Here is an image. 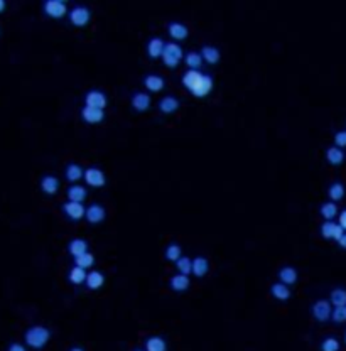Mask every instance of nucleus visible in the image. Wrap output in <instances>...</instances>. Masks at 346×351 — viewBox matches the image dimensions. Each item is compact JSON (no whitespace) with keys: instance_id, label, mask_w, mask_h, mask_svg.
I'll use <instances>...</instances> for the list:
<instances>
[{"instance_id":"1","label":"nucleus","mask_w":346,"mask_h":351,"mask_svg":"<svg viewBox=\"0 0 346 351\" xmlns=\"http://www.w3.org/2000/svg\"><path fill=\"white\" fill-rule=\"evenodd\" d=\"M182 86L186 90H189L192 97L196 98H204L213 92V76L206 75V73L199 71V69H187V71L181 78Z\"/></svg>"},{"instance_id":"2","label":"nucleus","mask_w":346,"mask_h":351,"mask_svg":"<svg viewBox=\"0 0 346 351\" xmlns=\"http://www.w3.org/2000/svg\"><path fill=\"white\" fill-rule=\"evenodd\" d=\"M25 345L34 350H39L47 345L51 340V331L46 326H30L24 335Z\"/></svg>"},{"instance_id":"3","label":"nucleus","mask_w":346,"mask_h":351,"mask_svg":"<svg viewBox=\"0 0 346 351\" xmlns=\"http://www.w3.org/2000/svg\"><path fill=\"white\" fill-rule=\"evenodd\" d=\"M184 58V51L182 47L177 44V42H166L164 51H162V63L166 64L168 68H176L179 61Z\"/></svg>"},{"instance_id":"4","label":"nucleus","mask_w":346,"mask_h":351,"mask_svg":"<svg viewBox=\"0 0 346 351\" xmlns=\"http://www.w3.org/2000/svg\"><path fill=\"white\" fill-rule=\"evenodd\" d=\"M83 179L86 181V184L91 186V188H103L107 184V177H105V172L100 167H88L83 172Z\"/></svg>"},{"instance_id":"5","label":"nucleus","mask_w":346,"mask_h":351,"mask_svg":"<svg viewBox=\"0 0 346 351\" xmlns=\"http://www.w3.org/2000/svg\"><path fill=\"white\" fill-rule=\"evenodd\" d=\"M69 15V20H71V24L78 25V27H81V25H86L90 22L91 19V10L86 5H76L73 7L71 10L68 12Z\"/></svg>"},{"instance_id":"6","label":"nucleus","mask_w":346,"mask_h":351,"mask_svg":"<svg viewBox=\"0 0 346 351\" xmlns=\"http://www.w3.org/2000/svg\"><path fill=\"white\" fill-rule=\"evenodd\" d=\"M331 311H333L331 302L324 301V299H319L311 307V313H313L314 319L319 321V323H326L328 319H331Z\"/></svg>"},{"instance_id":"7","label":"nucleus","mask_w":346,"mask_h":351,"mask_svg":"<svg viewBox=\"0 0 346 351\" xmlns=\"http://www.w3.org/2000/svg\"><path fill=\"white\" fill-rule=\"evenodd\" d=\"M44 12L52 19H61L68 14V5L63 0H46L44 2Z\"/></svg>"},{"instance_id":"8","label":"nucleus","mask_w":346,"mask_h":351,"mask_svg":"<svg viewBox=\"0 0 346 351\" xmlns=\"http://www.w3.org/2000/svg\"><path fill=\"white\" fill-rule=\"evenodd\" d=\"M108 98L102 90H90L85 95V105L86 107H93V108H103L107 107Z\"/></svg>"},{"instance_id":"9","label":"nucleus","mask_w":346,"mask_h":351,"mask_svg":"<svg viewBox=\"0 0 346 351\" xmlns=\"http://www.w3.org/2000/svg\"><path fill=\"white\" fill-rule=\"evenodd\" d=\"M319 230H321L323 238H326V240H336V241H338L345 233V230L335 222H324Z\"/></svg>"},{"instance_id":"10","label":"nucleus","mask_w":346,"mask_h":351,"mask_svg":"<svg viewBox=\"0 0 346 351\" xmlns=\"http://www.w3.org/2000/svg\"><path fill=\"white\" fill-rule=\"evenodd\" d=\"M105 216H107V213H105V208L102 205H90L88 208H86V211H85V218H86V222L91 223V225H96V223H102L103 220H105Z\"/></svg>"},{"instance_id":"11","label":"nucleus","mask_w":346,"mask_h":351,"mask_svg":"<svg viewBox=\"0 0 346 351\" xmlns=\"http://www.w3.org/2000/svg\"><path fill=\"white\" fill-rule=\"evenodd\" d=\"M63 211H64V213H66L71 220H74V222H80L81 218H85L86 208L83 206V203L68 201V203H64V205H63Z\"/></svg>"},{"instance_id":"12","label":"nucleus","mask_w":346,"mask_h":351,"mask_svg":"<svg viewBox=\"0 0 346 351\" xmlns=\"http://www.w3.org/2000/svg\"><path fill=\"white\" fill-rule=\"evenodd\" d=\"M81 117L85 122L88 123H100L105 118V110L102 108H93V107H83L81 110Z\"/></svg>"},{"instance_id":"13","label":"nucleus","mask_w":346,"mask_h":351,"mask_svg":"<svg viewBox=\"0 0 346 351\" xmlns=\"http://www.w3.org/2000/svg\"><path fill=\"white\" fill-rule=\"evenodd\" d=\"M168 32H169V36L173 37V39H176V41H182V39L187 37V34H189V29H187L186 24L174 20V22H169Z\"/></svg>"},{"instance_id":"14","label":"nucleus","mask_w":346,"mask_h":351,"mask_svg":"<svg viewBox=\"0 0 346 351\" xmlns=\"http://www.w3.org/2000/svg\"><path fill=\"white\" fill-rule=\"evenodd\" d=\"M199 54H201V58H203V61H206L209 64L218 63L220 61V58H221L220 49H218L216 46H211V44H204L203 47H201Z\"/></svg>"},{"instance_id":"15","label":"nucleus","mask_w":346,"mask_h":351,"mask_svg":"<svg viewBox=\"0 0 346 351\" xmlns=\"http://www.w3.org/2000/svg\"><path fill=\"white\" fill-rule=\"evenodd\" d=\"M151 103H152L151 95H147V93H144V92H135V93L132 95V107H134L137 112H146V110H149Z\"/></svg>"},{"instance_id":"16","label":"nucleus","mask_w":346,"mask_h":351,"mask_svg":"<svg viewBox=\"0 0 346 351\" xmlns=\"http://www.w3.org/2000/svg\"><path fill=\"white\" fill-rule=\"evenodd\" d=\"M164 46H166V42H164V39H161V37H151L149 39V42H147V53L151 58H161L162 56V51H164Z\"/></svg>"},{"instance_id":"17","label":"nucleus","mask_w":346,"mask_h":351,"mask_svg":"<svg viewBox=\"0 0 346 351\" xmlns=\"http://www.w3.org/2000/svg\"><path fill=\"white\" fill-rule=\"evenodd\" d=\"M179 108V100L173 95H166V97L161 98L159 102V110L162 114H174Z\"/></svg>"},{"instance_id":"18","label":"nucleus","mask_w":346,"mask_h":351,"mask_svg":"<svg viewBox=\"0 0 346 351\" xmlns=\"http://www.w3.org/2000/svg\"><path fill=\"white\" fill-rule=\"evenodd\" d=\"M209 270V262L206 257H196L192 258V267H191V274H194L196 277H204Z\"/></svg>"},{"instance_id":"19","label":"nucleus","mask_w":346,"mask_h":351,"mask_svg":"<svg viewBox=\"0 0 346 351\" xmlns=\"http://www.w3.org/2000/svg\"><path fill=\"white\" fill-rule=\"evenodd\" d=\"M68 199L69 201H73V203H83L86 199V188L85 186H81V184H71L68 188Z\"/></svg>"},{"instance_id":"20","label":"nucleus","mask_w":346,"mask_h":351,"mask_svg":"<svg viewBox=\"0 0 346 351\" xmlns=\"http://www.w3.org/2000/svg\"><path fill=\"white\" fill-rule=\"evenodd\" d=\"M189 275H184V274H176L171 277L169 280V285L173 290H176V292H182V290L189 289Z\"/></svg>"},{"instance_id":"21","label":"nucleus","mask_w":346,"mask_h":351,"mask_svg":"<svg viewBox=\"0 0 346 351\" xmlns=\"http://www.w3.org/2000/svg\"><path fill=\"white\" fill-rule=\"evenodd\" d=\"M144 85H146V88L149 92H161V90L164 88L166 81H164V78L159 75H147V76H144Z\"/></svg>"},{"instance_id":"22","label":"nucleus","mask_w":346,"mask_h":351,"mask_svg":"<svg viewBox=\"0 0 346 351\" xmlns=\"http://www.w3.org/2000/svg\"><path fill=\"white\" fill-rule=\"evenodd\" d=\"M326 159L333 166H341L345 162V152L336 145H331L326 149Z\"/></svg>"},{"instance_id":"23","label":"nucleus","mask_w":346,"mask_h":351,"mask_svg":"<svg viewBox=\"0 0 346 351\" xmlns=\"http://www.w3.org/2000/svg\"><path fill=\"white\" fill-rule=\"evenodd\" d=\"M86 287L90 290H98L102 285L105 284V275L98 270H91L88 275H86Z\"/></svg>"},{"instance_id":"24","label":"nucleus","mask_w":346,"mask_h":351,"mask_svg":"<svg viewBox=\"0 0 346 351\" xmlns=\"http://www.w3.org/2000/svg\"><path fill=\"white\" fill-rule=\"evenodd\" d=\"M279 279H280V282L286 284V285L296 284L297 282V270H296L294 267H291V265L282 267L279 270Z\"/></svg>"},{"instance_id":"25","label":"nucleus","mask_w":346,"mask_h":351,"mask_svg":"<svg viewBox=\"0 0 346 351\" xmlns=\"http://www.w3.org/2000/svg\"><path fill=\"white\" fill-rule=\"evenodd\" d=\"M68 252L73 255V257H78V255L88 252V241L83 240V238H73L68 245Z\"/></svg>"},{"instance_id":"26","label":"nucleus","mask_w":346,"mask_h":351,"mask_svg":"<svg viewBox=\"0 0 346 351\" xmlns=\"http://www.w3.org/2000/svg\"><path fill=\"white\" fill-rule=\"evenodd\" d=\"M41 189L46 194H56L59 189V179L56 176H44L41 179Z\"/></svg>"},{"instance_id":"27","label":"nucleus","mask_w":346,"mask_h":351,"mask_svg":"<svg viewBox=\"0 0 346 351\" xmlns=\"http://www.w3.org/2000/svg\"><path fill=\"white\" fill-rule=\"evenodd\" d=\"M146 351H168V343L161 336H149L146 340Z\"/></svg>"},{"instance_id":"28","label":"nucleus","mask_w":346,"mask_h":351,"mask_svg":"<svg viewBox=\"0 0 346 351\" xmlns=\"http://www.w3.org/2000/svg\"><path fill=\"white\" fill-rule=\"evenodd\" d=\"M83 172H85V169H83L80 164H76V162H71V164H68L66 166V171H64V174H66V179L68 181H71V183L76 184L78 181L83 177Z\"/></svg>"},{"instance_id":"29","label":"nucleus","mask_w":346,"mask_h":351,"mask_svg":"<svg viewBox=\"0 0 346 351\" xmlns=\"http://www.w3.org/2000/svg\"><path fill=\"white\" fill-rule=\"evenodd\" d=\"M319 213L326 222H333V220L338 216V206H336V203L333 201H328V203H323L321 208H319Z\"/></svg>"},{"instance_id":"30","label":"nucleus","mask_w":346,"mask_h":351,"mask_svg":"<svg viewBox=\"0 0 346 351\" xmlns=\"http://www.w3.org/2000/svg\"><path fill=\"white\" fill-rule=\"evenodd\" d=\"M270 292H272V296L277 299V301H287V299L291 297V289H289V285L282 284V282L272 284Z\"/></svg>"},{"instance_id":"31","label":"nucleus","mask_w":346,"mask_h":351,"mask_svg":"<svg viewBox=\"0 0 346 351\" xmlns=\"http://www.w3.org/2000/svg\"><path fill=\"white\" fill-rule=\"evenodd\" d=\"M182 59H184L186 66L189 69H198V68H201V64H203V58H201V54L196 53V51L186 53V56Z\"/></svg>"},{"instance_id":"32","label":"nucleus","mask_w":346,"mask_h":351,"mask_svg":"<svg viewBox=\"0 0 346 351\" xmlns=\"http://www.w3.org/2000/svg\"><path fill=\"white\" fill-rule=\"evenodd\" d=\"M328 194H330V199L333 203L341 201L345 198V186L341 183H333L330 188H328Z\"/></svg>"},{"instance_id":"33","label":"nucleus","mask_w":346,"mask_h":351,"mask_svg":"<svg viewBox=\"0 0 346 351\" xmlns=\"http://www.w3.org/2000/svg\"><path fill=\"white\" fill-rule=\"evenodd\" d=\"M93 263H95V257H93V253H90V252H85V253L78 255V257H74V265L85 268V270L93 267Z\"/></svg>"},{"instance_id":"34","label":"nucleus","mask_w":346,"mask_h":351,"mask_svg":"<svg viewBox=\"0 0 346 351\" xmlns=\"http://www.w3.org/2000/svg\"><path fill=\"white\" fill-rule=\"evenodd\" d=\"M86 275H88V272H86L85 268L76 267V265H74L71 270H69V280H71L73 284H76V285H80V284L85 282Z\"/></svg>"},{"instance_id":"35","label":"nucleus","mask_w":346,"mask_h":351,"mask_svg":"<svg viewBox=\"0 0 346 351\" xmlns=\"http://www.w3.org/2000/svg\"><path fill=\"white\" fill-rule=\"evenodd\" d=\"M164 257L166 260H169V262H176V260L182 257V248L177 243H171L168 245V248H166Z\"/></svg>"},{"instance_id":"36","label":"nucleus","mask_w":346,"mask_h":351,"mask_svg":"<svg viewBox=\"0 0 346 351\" xmlns=\"http://www.w3.org/2000/svg\"><path fill=\"white\" fill-rule=\"evenodd\" d=\"M331 304L335 306V307H338V306H346V289H335V290H331Z\"/></svg>"},{"instance_id":"37","label":"nucleus","mask_w":346,"mask_h":351,"mask_svg":"<svg viewBox=\"0 0 346 351\" xmlns=\"http://www.w3.org/2000/svg\"><path fill=\"white\" fill-rule=\"evenodd\" d=\"M191 267H192V260L189 257H181L179 260H176V268L179 270V274L189 275Z\"/></svg>"},{"instance_id":"38","label":"nucleus","mask_w":346,"mask_h":351,"mask_svg":"<svg viewBox=\"0 0 346 351\" xmlns=\"http://www.w3.org/2000/svg\"><path fill=\"white\" fill-rule=\"evenodd\" d=\"M331 319L335 321V323H346V306H338L335 307V309L331 311Z\"/></svg>"},{"instance_id":"39","label":"nucleus","mask_w":346,"mask_h":351,"mask_svg":"<svg viewBox=\"0 0 346 351\" xmlns=\"http://www.w3.org/2000/svg\"><path fill=\"white\" fill-rule=\"evenodd\" d=\"M321 351H340V341L336 338H326L321 343Z\"/></svg>"},{"instance_id":"40","label":"nucleus","mask_w":346,"mask_h":351,"mask_svg":"<svg viewBox=\"0 0 346 351\" xmlns=\"http://www.w3.org/2000/svg\"><path fill=\"white\" fill-rule=\"evenodd\" d=\"M335 145L336 147H346V130H340L335 133Z\"/></svg>"},{"instance_id":"41","label":"nucleus","mask_w":346,"mask_h":351,"mask_svg":"<svg viewBox=\"0 0 346 351\" xmlns=\"http://www.w3.org/2000/svg\"><path fill=\"white\" fill-rule=\"evenodd\" d=\"M338 225L346 232V210H343L338 216Z\"/></svg>"},{"instance_id":"42","label":"nucleus","mask_w":346,"mask_h":351,"mask_svg":"<svg viewBox=\"0 0 346 351\" xmlns=\"http://www.w3.org/2000/svg\"><path fill=\"white\" fill-rule=\"evenodd\" d=\"M7 351H25V346L20 343H12L10 346H8Z\"/></svg>"},{"instance_id":"43","label":"nucleus","mask_w":346,"mask_h":351,"mask_svg":"<svg viewBox=\"0 0 346 351\" xmlns=\"http://www.w3.org/2000/svg\"><path fill=\"white\" fill-rule=\"evenodd\" d=\"M338 245L341 246V248H345V250H346V232L343 233V236H341L340 240H338Z\"/></svg>"},{"instance_id":"44","label":"nucleus","mask_w":346,"mask_h":351,"mask_svg":"<svg viewBox=\"0 0 346 351\" xmlns=\"http://www.w3.org/2000/svg\"><path fill=\"white\" fill-rule=\"evenodd\" d=\"M5 5H7V3H5V0H0V12H2L3 8H5Z\"/></svg>"},{"instance_id":"45","label":"nucleus","mask_w":346,"mask_h":351,"mask_svg":"<svg viewBox=\"0 0 346 351\" xmlns=\"http://www.w3.org/2000/svg\"><path fill=\"white\" fill-rule=\"evenodd\" d=\"M69 351H85V350H83L81 346H73V348L69 350Z\"/></svg>"},{"instance_id":"46","label":"nucleus","mask_w":346,"mask_h":351,"mask_svg":"<svg viewBox=\"0 0 346 351\" xmlns=\"http://www.w3.org/2000/svg\"><path fill=\"white\" fill-rule=\"evenodd\" d=\"M345 343H346V333H345Z\"/></svg>"},{"instance_id":"47","label":"nucleus","mask_w":346,"mask_h":351,"mask_svg":"<svg viewBox=\"0 0 346 351\" xmlns=\"http://www.w3.org/2000/svg\"><path fill=\"white\" fill-rule=\"evenodd\" d=\"M135 351H142V350H135Z\"/></svg>"}]
</instances>
